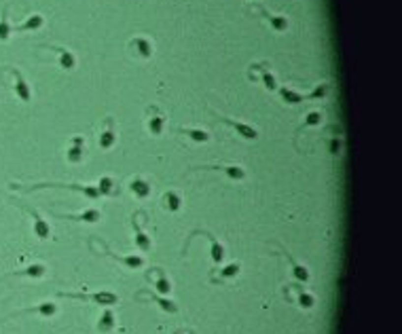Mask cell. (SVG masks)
I'll return each mask as SVG.
<instances>
[{
    "mask_svg": "<svg viewBox=\"0 0 402 334\" xmlns=\"http://www.w3.org/2000/svg\"><path fill=\"white\" fill-rule=\"evenodd\" d=\"M248 79L252 83H263L269 91H275L278 89V81H275V76L269 68H267V63H252L250 70H248Z\"/></svg>",
    "mask_w": 402,
    "mask_h": 334,
    "instance_id": "6da1fadb",
    "label": "cell"
},
{
    "mask_svg": "<svg viewBox=\"0 0 402 334\" xmlns=\"http://www.w3.org/2000/svg\"><path fill=\"white\" fill-rule=\"evenodd\" d=\"M146 129L151 136H161L165 129V115L157 106H148L146 108Z\"/></svg>",
    "mask_w": 402,
    "mask_h": 334,
    "instance_id": "7a4b0ae2",
    "label": "cell"
},
{
    "mask_svg": "<svg viewBox=\"0 0 402 334\" xmlns=\"http://www.w3.org/2000/svg\"><path fill=\"white\" fill-rule=\"evenodd\" d=\"M146 279H148V283H151V286L157 288L159 294H169V292H172V281L167 279V275H165L163 269H159V267L148 269Z\"/></svg>",
    "mask_w": 402,
    "mask_h": 334,
    "instance_id": "3957f363",
    "label": "cell"
},
{
    "mask_svg": "<svg viewBox=\"0 0 402 334\" xmlns=\"http://www.w3.org/2000/svg\"><path fill=\"white\" fill-rule=\"evenodd\" d=\"M62 296H70V298H79V301H91L102 307H112L119 303V296L115 292H93V294H62Z\"/></svg>",
    "mask_w": 402,
    "mask_h": 334,
    "instance_id": "277c9868",
    "label": "cell"
},
{
    "mask_svg": "<svg viewBox=\"0 0 402 334\" xmlns=\"http://www.w3.org/2000/svg\"><path fill=\"white\" fill-rule=\"evenodd\" d=\"M193 235H203V237H208V241H210V250H212V252H210V254H212V262H214V265H220V262L224 260V245L216 239V235H212L210 231H203V229L193 231Z\"/></svg>",
    "mask_w": 402,
    "mask_h": 334,
    "instance_id": "5b68a950",
    "label": "cell"
},
{
    "mask_svg": "<svg viewBox=\"0 0 402 334\" xmlns=\"http://www.w3.org/2000/svg\"><path fill=\"white\" fill-rule=\"evenodd\" d=\"M218 121L220 123H224V125H229V127H233L239 136L242 138H246V140H254V138H258V131L254 129L252 125H246V123H239V121H233V119H227V117H218Z\"/></svg>",
    "mask_w": 402,
    "mask_h": 334,
    "instance_id": "8992f818",
    "label": "cell"
},
{
    "mask_svg": "<svg viewBox=\"0 0 402 334\" xmlns=\"http://www.w3.org/2000/svg\"><path fill=\"white\" fill-rule=\"evenodd\" d=\"M115 142H117V133H115V129H112V121L106 119L104 121V129L100 131V138H97V144H100L102 151H110V148L115 146Z\"/></svg>",
    "mask_w": 402,
    "mask_h": 334,
    "instance_id": "52a82bcc",
    "label": "cell"
},
{
    "mask_svg": "<svg viewBox=\"0 0 402 334\" xmlns=\"http://www.w3.org/2000/svg\"><path fill=\"white\" fill-rule=\"evenodd\" d=\"M129 49L138 55V58H144V60H148V58L153 55V42L148 40V38H144V36L131 38V40H129Z\"/></svg>",
    "mask_w": 402,
    "mask_h": 334,
    "instance_id": "ba28073f",
    "label": "cell"
},
{
    "mask_svg": "<svg viewBox=\"0 0 402 334\" xmlns=\"http://www.w3.org/2000/svg\"><path fill=\"white\" fill-rule=\"evenodd\" d=\"M258 13L269 21V26L275 32H286L288 26H290V21H288V17H284V15H273V13H269L267 9H258Z\"/></svg>",
    "mask_w": 402,
    "mask_h": 334,
    "instance_id": "9c48e42d",
    "label": "cell"
},
{
    "mask_svg": "<svg viewBox=\"0 0 402 334\" xmlns=\"http://www.w3.org/2000/svg\"><path fill=\"white\" fill-rule=\"evenodd\" d=\"M83 152H85V138L83 136L72 138V142H70V146L66 151V159L70 163H79L83 159Z\"/></svg>",
    "mask_w": 402,
    "mask_h": 334,
    "instance_id": "30bf717a",
    "label": "cell"
},
{
    "mask_svg": "<svg viewBox=\"0 0 402 334\" xmlns=\"http://www.w3.org/2000/svg\"><path fill=\"white\" fill-rule=\"evenodd\" d=\"M161 205L174 214V212H178L182 208V197L176 193V190H165V193L161 195Z\"/></svg>",
    "mask_w": 402,
    "mask_h": 334,
    "instance_id": "8fae6325",
    "label": "cell"
},
{
    "mask_svg": "<svg viewBox=\"0 0 402 334\" xmlns=\"http://www.w3.org/2000/svg\"><path fill=\"white\" fill-rule=\"evenodd\" d=\"M60 218H66V220H76V222H89V224H93V222H100L102 214H100V212H97V210L89 208V210L81 212V214H66V216H60Z\"/></svg>",
    "mask_w": 402,
    "mask_h": 334,
    "instance_id": "7c38bea8",
    "label": "cell"
},
{
    "mask_svg": "<svg viewBox=\"0 0 402 334\" xmlns=\"http://www.w3.org/2000/svg\"><path fill=\"white\" fill-rule=\"evenodd\" d=\"M129 190L133 193V197H136V199H146L148 195H151V184H148L144 178L136 176V178H133V180L129 182Z\"/></svg>",
    "mask_w": 402,
    "mask_h": 334,
    "instance_id": "4fadbf2b",
    "label": "cell"
},
{
    "mask_svg": "<svg viewBox=\"0 0 402 334\" xmlns=\"http://www.w3.org/2000/svg\"><path fill=\"white\" fill-rule=\"evenodd\" d=\"M131 226H133V231H136V245H138L142 252H148V250L153 247V241H151V237H148L142 229H140L138 218H133V220H131Z\"/></svg>",
    "mask_w": 402,
    "mask_h": 334,
    "instance_id": "5bb4252c",
    "label": "cell"
},
{
    "mask_svg": "<svg viewBox=\"0 0 402 334\" xmlns=\"http://www.w3.org/2000/svg\"><path fill=\"white\" fill-rule=\"evenodd\" d=\"M45 186H62V188H70V190H79L87 199H97L100 197V190L95 186H85V184H45Z\"/></svg>",
    "mask_w": 402,
    "mask_h": 334,
    "instance_id": "9a60e30c",
    "label": "cell"
},
{
    "mask_svg": "<svg viewBox=\"0 0 402 334\" xmlns=\"http://www.w3.org/2000/svg\"><path fill=\"white\" fill-rule=\"evenodd\" d=\"M55 51H58V61L63 70H72L76 66V55L72 51H68V49H63V47H58Z\"/></svg>",
    "mask_w": 402,
    "mask_h": 334,
    "instance_id": "2e32d148",
    "label": "cell"
},
{
    "mask_svg": "<svg viewBox=\"0 0 402 334\" xmlns=\"http://www.w3.org/2000/svg\"><path fill=\"white\" fill-rule=\"evenodd\" d=\"M108 254L115 260L121 262V265H125L127 269H142L144 267V258H142V256H119L115 252H108Z\"/></svg>",
    "mask_w": 402,
    "mask_h": 334,
    "instance_id": "e0dca14e",
    "label": "cell"
},
{
    "mask_svg": "<svg viewBox=\"0 0 402 334\" xmlns=\"http://www.w3.org/2000/svg\"><path fill=\"white\" fill-rule=\"evenodd\" d=\"M115 324H117V319H115V313H112L110 309H106L102 317H100V322H97V332H102V334H108L112 328H115Z\"/></svg>",
    "mask_w": 402,
    "mask_h": 334,
    "instance_id": "ac0fdd59",
    "label": "cell"
},
{
    "mask_svg": "<svg viewBox=\"0 0 402 334\" xmlns=\"http://www.w3.org/2000/svg\"><path fill=\"white\" fill-rule=\"evenodd\" d=\"M286 256H288V260H290V265H292L294 279H296V281H301V283H307V281H309V277H311V275H309V271H307V267H305V265H299V262H296L290 254H286Z\"/></svg>",
    "mask_w": 402,
    "mask_h": 334,
    "instance_id": "d6986e66",
    "label": "cell"
},
{
    "mask_svg": "<svg viewBox=\"0 0 402 334\" xmlns=\"http://www.w3.org/2000/svg\"><path fill=\"white\" fill-rule=\"evenodd\" d=\"M296 288V303H299V307L303 309H313V304H315V296L313 294H309L305 292L301 286H294Z\"/></svg>",
    "mask_w": 402,
    "mask_h": 334,
    "instance_id": "ffe728a7",
    "label": "cell"
},
{
    "mask_svg": "<svg viewBox=\"0 0 402 334\" xmlns=\"http://www.w3.org/2000/svg\"><path fill=\"white\" fill-rule=\"evenodd\" d=\"M212 169H220V172L227 174L231 180H237V182L246 178V172L239 165H212Z\"/></svg>",
    "mask_w": 402,
    "mask_h": 334,
    "instance_id": "44dd1931",
    "label": "cell"
},
{
    "mask_svg": "<svg viewBox=\"0 0 402 334\" xmlns=\"http://www.w3.org/2000/svg\"><path fill=\"white\" fill-rule=\"evenodd\" d=\"M279 93V97L284 99L286 104H301L303 99H305V95H301V93H296V91H292V89H288V87H278L275 89Z\"/></svg>",
    "mask_w": 402,
    "mask_h": 334,
    "instance_id": "7402d4cb",
    "label": "cell"
},
{
    "mask_svg": "<svg viewBox=\"0 0 402 334\" xmlns=\"http://www.w3.org/2000/svg\"><path fill=\"white\" fill-rule=\"evenodd\" d=\"M146 294H148V296H151V298H153V301H155V303H157V304H159V307H161V309H163V311H165V313H172V315H174V313H178V304H176L174 301H167V298H161L159 294H153V292H146Z\"/></svg>",
    "mask_w": 402,
    "mask_h": 334,
    "instance_id": "603a6c76",
    "label": "cell"
},
{
    "mask_svg": "<svg viewBox=\"0 0 402 334\" xmlns=\"http://www.w3.org/2000/svg\"><path fill=\"white\" fill-rule=\"evenodd\" d=\"M32 216H34V231H36V235L40 239H47V237H51V229H49V224L42 220L36 212H32Z\"/></svg>",
    "mask_w": 402,
    "mask_h": 334,
    "instance_id": "cb8c5ba5",
    "label": "cell"
},
{
    "mask_svg": "<svg viewBox=\"0 0 402 334\" xmlns=\"http://www.w3.org/2000/svg\"><path fill=\"white\" fill-rule=\"evenodd\" d=\"M182 133H186V136L193 140V142H210V133L208 131H203V129H195V127H182L180 129Z\"/></svg>",
    "mask_w": 402,
    "mask_h": 334,
    "instance_id": "d4e9b609",
    "label": "cell"
},
{
    "mask_svg": "<svg viewBox=\"0 0 402 334\" xmlns=\"http://www.w3.org/2000/svg\"><path fill=\"white\" fill-rule=\"evenodd\" d=\"M15 79H17V85H15V89H17V93L19 97L24 99V102H30V87H28V83L21 79V76L15 72Z\"/></svg>",
    "mask_w": 402,
    "mask_h": 334,
    "instance_id": "484cf974",
    "label": "cell"
},
{
    "mask_svg": "<svg viewBox=\"0 0 402 334\" xmlns=\"http://www.w3.org/2000/svg\"><path fill=\"white\" fill-rule=\"evenodd\" d=\"M112 178L110 176H102L100 178V182H97V190H100V197H106V195H110V190H112Z\"/></svg>",
    "mask_w": 402,
    "mask_h": 334,
    "instance_id": "4316f807",
    "label": "cell"
},
{
    "mask_svg": "<svg viewBox=\"0 0 402 334\" xmlns=\"http://www.w3.org/2000/svg\"><path fill=\"white\" fill-rule=\"evenodd\" d=\"M237 273H239V262H231V265H227L224 269H220V279H218V281L231 279V277H235Z\"/></svg>",
    "mask_w": 402,
    "mask_h": 334,
    "instance_id": "83f0119b",
    "label": "cell"
},
{
    "mask_svg": "<svg viewBox=\"0 0 402 334\" xmlns=\"http://www.w3.org/2000/svg\"><path fill=\"white\" fill-rule=\"evenodd\" d=\"M328 91H330V83H320V85H317V87H315L305 99H322L324 95L328 93Z\"/></svg>",
    "mask_w": 402,
    "mask_h": 334,
    "instance_id": "f1b7e54d",
    "label": "cell"
},
{
    "mask_svg": "<svg viewBox=\"0 0 402 334\" xmlns=\"http://www.w3.org/2000/svg\"><path fill=\"white\" fill-rule=\"evenodd\" d=\"M36 311L42 317H53V315H58V304L55 303H42Z\"/></svg>",
    "mask_w": 402,
    "mask_h": 334,
    "instance_id": "f546056e",
    "label": "cell"
},
{
    "mask_svg": "<svg viewBox=\"0 0 402 334\" xmlns=\"http://www.w3.org/2000/svg\"><path fill=\"white\" fill-rule=\"evenodd\" d=\"M42 24H45V19H42V15H32L30 19L24 24V30H36V28H40Z\"/></svg>",
    "mask_w": 402,
    "mask_h": 334,
    "instance_id": "4dcf8cb0",
    "label": "cell"
},
{
    "mask_svg": "<svg viewBox=\"0 0 402 334\" xmlns=\"http://www.w3.org/2000/svg\"><path fill=\"white\" fill-rule=\"evenodd\" d=\"M24 275H30V277H42L45 275V267L42 265H32V267H28Z\"/></svg>",
    "mask_w": 402,
    "mask_h": 334,
    "instance_id": "1f68e13d",
    "label": "cell"
},
{
    "mask_svg": "<svg viewBox=\"0 0 402 334\" xmlns=\"http://www.w3.org/2000/svg\"><path fill=\"white\" fill-rule=\"evenodd\" d=\"M320 121H322V115L315 110V112H309V115H307V119H305V125L311 127V125H317V123H320Z\"/></svg>",
    "mask_w": 402,
    "mask_h": 334,
    "instance_id": "d6a6232c",
    "label": "cell"
},
{
    "mask_svg": "<svg viewBox=\"0 0 402 334\" xmlns=\"http://www.w3.org/2000/svg\"><path fill=\"white\" fill-rule=\"evenodd\" d=\"M174 334H182V332H174Z\"/></svg>",
    "mask_w": 402,
    "mask_h": 334,
    "instance_id": "836d02e7",
    "label": "cell"
}]
</instances>
